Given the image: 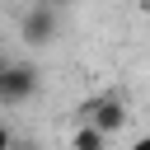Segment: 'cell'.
<instances>
[{
	"instance_id": "7",
	"label": "cell",
	"mask_w": 150,
	"mask_h": 150,
	"mask_svg": "<svg viewBox=\"0 0 150 150\" xmlns=\"http://www.w3.org/2000/svg\"><path fill=\"white\" fill-rule=\"evenodd\" d=\"M131 150H150V136H141V141H136V145H131Z\"/></svg>"
},
{
	"instance_id": "4",
	"label": "cell",
	"mask_w": 150,
	"mask_h": 150,
	"mask_svg": "<svg viewBox=\"0 0 150 150\" xmlns=\"http://www.w3.org/2000/svg\"><path fill=\"white\" fill-rule=\"evenodd\" d=\"M70 150H108V136H103L98 127H89V122H80V127L70 131Z\"/></svg>"
},
{
	"instance_id": "3",
	"label": "cell",
	"mask_w": 150,
	"mask_h": 150,
	"mask_svg": "<svg viewBox=\"0 0 150 150\" xmlns=\"http://www.w3.org/2000/svg\"><path fill=\"white\" fill-rule=\"evenodd\" d=\"M19 38L28 42V47H47V42H56V9L52 5H33V9H23V19H19Z\"/></svg>"
},
{
	"instance_id": "5",
	"label": "cell",
	"mask_w": 150,
	"mask_h": 150,
	"mask_svg": "<svg viewBox=\"0 0 150 150\" xmlns=\"http://www.w3.org/2000/svg\"><path fill=\"white\" fill-rule=\"evenodd\" d=\"M0 150H14V131H9L5 122H0Z\"/></svg>"
},
{
	"instance_id": "6",
	"label": "cell",
	"mask_w": 150,
	"mask_h": 150,
	"mask_svg": "<svg viewBox=\"0 0 150 150\" xmlns=\"http://www.w3.org/2000/svg\"><path fill=\"white\" fill-rule=\"evenodd\" d=\"M42 5H52V9H61V5H75V0H42Z\"/></svg>"
},
{
	"instance_id": "2",
	"label": "cell",
	"mask_w": 150,
	"mask_h": 150,
	"mask_svg": "<svg viewBox=\"0 0 150 150\" xmlns=\"http://www.w3.org/2000/svg\"><path fill=\"white\" fill-rule=\"evenodd\" d=\"M38 94V66H28V61H5V70H0V103H28Z\"/></svg>"
},
{
	"instance_id": "8",
	"label": "cell",
	"mask_w": 150,
	"mask_h": 150,
	"mask_svg": "<svg viewBox=\"0 0 150 150\" xmlns=\"http://www.w3.org/2000/svg\"><path fill=\"white\" fill-rule=\"evenodd\" d=\"M14 150H33V145H23V141H14Z\"/></svg>"
},
{
	"instance_id": "1",
	"label": "cell",
	"mask_w": 150,
	"mask_h": 150,
	"mask_svg": "<svg viewBox=\"0 0 150 150\" xmlns=\"http://www.w3.org/2000/svg\"><path fill=\"white\" fill-rule=\"evenodd\" d=\"M80 122H89V127H98L108 141L127 127V103L117 98V94H98V98H89V103H80Z\"/></svg>"
},
{
	"instance_id": "9",
	"label": "cell",
	"mask_w": 150,
	"mask_h": 150,
	"mask_svg": "<svg viewBox=\"0 0 150 150\" xmlns=\"http://www.w3.org/2000/svg\"><path fill=\"white\" fill-rule=\"evenodd\" d=\"M0 70H5V52H0Z\"/></svg>"
}]
</instances>
